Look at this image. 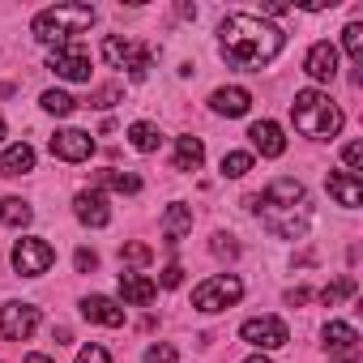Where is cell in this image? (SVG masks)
Segmentation results:
<instances>
[{"mask_svg":"<svg viewBox=\"0 0 363 363\" xmlns=\"http://www.w3.org/2000/svg\"><path fill=\"white\" fill-rule=\"evenodd\" d=\"M179 282H184V269H179V265H167L162 278H158V286H179Z\"/></svg>","mask_w":363,"mask_h":363,"instance_id":"obj_36","label":"cell"},{"mask_svg":"<svg viewBox=\"0 0 363 363\" xmlns=\"http://www.w3.org/2000/svg\"><path fill=\"white\" fill-rule=\"evenodd\" d=\"M175 359H179V350L167 346V342H154V346L145 350V363H175Z\"/></svg>","mask_w":363,"mask_h":363,"instance_id":"obj_32","label":"cell"},{"mask_svg":"<svg viewBox=\"0 0 363 363\" xmlns=\"http://www.w3.org/2000/svg\"><path fill=\"white\" fill-rule=\"evenodd\" d=\"M52 154H56L60 162H86V158L94 154V137H90L86 128H60V133L52 137Z\"/></svg>","mask_w":363,"mask_h":363,"instance_id":"obj_12","label":"cell"},{"mask_svg":"<svg viewBox=\"0 0 363 363\" xmlns=\"http://www.w3.org/2000/svg\"><path fill=\"white\" fill-rule=\"evenodd\" d=\"M103 60L111 65V69H128V77H145L150 73V65H154V52L145 48V43H133V39H124V35H111V39H103Z\"/></svg>","mask_w":363,"mask_h":363,"instance_id":"obj_5","label":"cell"},{"mask_svg":"<svg viewBox=\"0 0 363 363\" xmlns=\"http://www.w3.org/2000/svg\"><path fill=\"white\" fill-rule=\"evenodd\" d=\"M189 231H193V206H184V201L167 206V214H162V240L175 248V244L184 240Z\"/></svg>","mask_w":363,"mask_h":363,"instance_id":"obj_18","label":"cell"},{"mask_svg":"<svg viewBox=\"0 0 363 363\" xmlns=\"http://www.w3.org/2000/svg\"><path fill=\"white\" fill-rule=\"evenodd\" d=\"M90 26H94V9H90V5H56V9L35 13L30 35H35L39 43L65 48V43H73V35H82V30H90Z\"/></svg>","mask_w":363,"mask_h":363,"instance_id":"obj_4","label":"cell"},{"mask_svg":"<svg viewBox=\"0 0 363 363\" xmlns=\"http://www.w3.org/2000/svg\"><path fill=\"white\" fill-rule=\"evenodd\" d=\"M73 214H77V223H86V227H94V231L111 223V210H107L103 189H82V193L73 197Z\"/></svg>","mask_w":363,"mask_h":363,"instance_id":"obj_13","label":"cell"},{"mask_svg":"<svg viewBox=\"0 0 363 363\" xmlns=\"http://www.w3.org/2000/svg\"><path fill=\"white\" fill-rule=\"evenodd\" d=\"M82 316L94 320V325H107V329H120L124 325V308L111 295H86L82 299Z\"/></svg>","mask_w":363,"mask_h":363,"instance_id":"obj_16","label":"cell"},{"mask_svg":"<svg viewBox=\"0 0 363 363\" xmlns=\"http://www.w3.org/2000/svg\"><path fill=\"white\" fill-rule=\"evenodd\" d=\"M252 171V154L248 150H231V154H223V175L227 179H244Z\"/></svg>","mask_w":363,"mask_h":363,"instance_id":"obj_26","label":"cell"},{"mask_svg":"<svg viewBox=\"0 0 363 363\" xmlns=\"http://www.w3.org/2000/svg\"><path fill=\"white\" fill-rule=\"evenodd\" d=\"M354 286H359V282H354L350 274H342L337 282H329V286L320 291V303H325V308H337V303H342L346 295H354Z\"/></svg>","mask_w":363,"mask_h":363,"instance_id":"obj_27","label":"cell"},{"mask_svg":"<svg viewBox=\"0 0 363 363\" xmlns=\"http://www.w3.org/2000/svg\"><path fill=\"white\" fill-rule=\"evenodd\" d=\"M94 189H116V193H141V175L133 171H99Z\"/></svg>","mask_w":363,"mask_h":363,"instance_id":"obj_25","label":"cell"},{"mask_svg":"<svg viewBox=\"0 0 363 363\" xmlns=\"http://www.w3.org/2000/svg\"><path fill=\"white\" fill-rule=\"evenodd\" d=\"M286 9H291V5H278V0H274V5H265V9H261V13H269V18H282V13H286Z\"/></svg>","mask_w":363,"mask_h":363,"instance_id":"obj_38","label":"cell"},{"mask_svg":"<svg viewBox=\"0 0 363 363\" xmlns=\"http://www.w3.org/2000/svg\"><path fill=\"white\" fill-rule=\"evenodd\" d=\"M52 265H56V248H52L48 240L26 235V240L13 244V269H18L22 278H39V274H48Z\"/></svg>","mask_w":363,"mask_h":363,"instance_id":"obj_7","label":"cell"},{"mask_svg":"<svg viewBox=\"0 0 363 363\" xmlns=\"http://www.w3.org/2000/svg\"><path fill=\"white\" fill-rule=\"evenodd\" d=\"M248 137H252V150H261L265 158H282L286 154V137H282V128L274 120H257L248 128Z\"/></svg>","mask_w":363,"mask_h":363,"instance_id":"obj_17","label":"cell"},{"mask_svg":"<svg viewBox=\"0 0 363 363\" xmlns=\"http://www.w3.org/2000/svg\"><path fill=\"white\" fill-rule=\"evenodd\" d=\"M329 197L342 206V210H359L363 206V179L359 175H350V171H329Z\"/></svg>","mask_w":363,"mask_h":363,"instance_id":"obj_15","label":"cell"},{"mask_svg":"<svg viewBox=\"0 0 363 363\" xmlns=\"http://www.w3.org/2000/svg\"><path fill=\"white\" fill-rule=\"evenodd\" d=\"M48 69L65 82H90V52L82 43H65V48H52L48 56Z\"/></svg>","mask_w":363,"mask_h":363,"instance_id":"obj_9","label":"cell"},{"mask_svg":"<svg viewBox=\"0 0 363 363\" xmlns=\"http://www.w3.org/2000/svg\"><path fill=\"white\" fill-rule=\"evenodd\" d=\"M158 141H162V133H158L150 120H137V124L128 128V145H133L137 154H154V150H158Z\"/></svg>","mask_w":363,"mask_h":363,"instance_id":"obj_23","label":"cell"},{"mask_svg":"<svg viewBox=\"0 0 363 363\" xmlns=\"http://www.w3.org/2000/svg\"><path fill=\"white\" fill-rule=\"evenodd\" d=\"M342 158H346V167H350V175H359V167H363V141H350V145L342 150Z\"/></svg>","mask_w":363,"mask_h":363,"instance_id":"obj_33","label":"cell"},{"mask_svg":"<svg viewBox=\"0 0 363 363\" xmlns=\"http://www.w3.org/2000/svg\"><path fill=\"white\" fill-rule=\"evenodd\" d=\"M158 295V282L154 278H145V274H120V299L124 303H150Z\"/></svg>","mask_w":363,"mask_h":363,"instance_id":"obj_20","label":"cell"},{"mask_svg":"<svg viewBox=\"0 0 363 363\" xmlns=\"http://www.w3.org/2000/svg\"><path fill=\"white\" fill-rule=\"evenodd\" d=\"M244 363H269V359H265V354H252V359H244Z\"/></svg>","mask_w":363,"mask_h":363,"instance_id":"obj_40","label":"cell"},{"mask_svg":"<svg viewBox=\"0 0 363 363\" xmlns=\"http://www.w3.org/2000/svg\"><path fill=\"white\" fill-rule=\"evenodd\" d=\"M0 141H5V116H0Z\"/></svg>","mask_w":363,"mask_h":363,"instance_id":"obj_41","label":"cell"},{"mask_svg":"<svg viewBox=\"0 0 363 363\" xmlns=\"http://www.w3.org/2000/svg\"><path fill=\"white\" fill-rule=\"evenodd\" d=\"M325 350H329L333 363H359V333H354V325L329 320L325 325Z\"/></svg>","mask_w":363,"mask_h":363,"instance_id":"obj_11","label":"cell"},{"mask_svg":"<svg viewBox=\"0 0 363 363\" xmlns=\"http://www.w3.org/2000/svg\"><path fill=\"white\" fill-rule=\"evenodd\" d=\"M120 257H124L128 265H150V261H154V252H150L145 244H124V248H120Z\"/></svg>","mask_w":363,"mask_h":363,"instance_id":"obj_31","label":"cell"},{"mask_svg":"<svg viewBox=\"0 0 363 363\" xmlns=\"http://www.w3.org/2000/svg\"><path fill=\"white\" fill-rule=\"evenodd\" d=\"M26 363H52V359H48V354H39V350H35V354H26Z\"/></svg>","mask_w":363,"mask_h":363,"instance_id":"obj_39","label":"cell"},{"mask_svg":"<svg viewBox=\"0 0 363 363\" xmlns=\"http://www.w3.org/2000/svg\"><path fill=\"white\" fill-rule=\"evenodd\" d=\"M210 107H214L218 116H248L252 94H248L244 86H223V90H214V94H210Z\"/></svg>","mask_w":363,"mask_h":363,"instance_id":"obj_19","label":"cell"},{"mask_svg":"<svg viewBox=\"0 0 363 363\" xmlns=\"http://www.w3.org/2000/svg\"><path fill=\"white\" fill-rule=\"evenodd\" d=\"M77 363H111V354L103 346H82L77 350Z\"/></svg>","mask_w":363,"mask_h":363,"instance_id":"obj_34","label":"cell"},{"mask_svg":"<svg viewBox=\"0 0 363 363\" xmlns=\"http://www.w3.org/2000/svg\"><path fill=\"white\" fill-rule=\"evenodd\" d=\"M218 48L223 60L235 69H265L286 48V35L257 13H227L218 22Z\"/></svg>","mask_w":363,"mask_h":363,"instance_id":"obj_1","label":"cell"},{"mask_svg":"<svg viewBox=\"0 0 363 363\" xmlns=\"http://www.w3.org/2000/svg\"><path fill=\"white\" fill-rule=\"evenodd\" d=\"M240 299H244V282L235 274H214V278H206L193 291V308L197 312H223V308H235Z\"/></svg>","mask_w":363,"mask_h":363,"instance_id":"obj_6","label":"cell"},{"mask_svg":"<svg viewBox=\"0 0 363 363\" xmlns=\"http://www.w3.org/2000/svg\"><path fill=\"white\" fill-rule=\"evenodd\" d=\"M308 299H312L308 286H291V291H286V303H308Z\"/></svg>","mask_w":363,"mask_h":363,"instance_id":"obj_37","label":"cell"},{"mask_svg":"<svg viewBox=\"0 0 363 363\" xmlns=\"http://www.w3.org/2000/svg\"><path fill=\"white\" fill-rule=\"evenodd\" d=\"M73 265H77V274H90V269H99V257H94L90 248H77V257H73Z\"/></svg>","mask_w":363,"mask_h":363,"instance_id":"obj_35","label":"cell"},{"mask_svg":"<svg viewBox=\"0 0 363 363\" xmlns=\"http://www.w3.org/2000/svg\"><path fill=\"white\" fill-rule=\"evenodd\" d=\"M120 94H124L120 86H99V90L90 94V107H116V103H120Z\"/></svg>","mask_w":363,"mask_h":363,"instance_id":"obj_30","label":"cell"},{"mask_svg":"<svg viewBox=\"0 0 363 363\" xmlns=\"http://www.w3.org/2000/svg\"><path fill=\"white\" fill-rule=\"evenodd\" d=\"M26 171H35V150L26 141L0 150V175H26Z\"/></svg>","mask_w":363,"mask_h":363,"instance_id":"obj_22","label":"cell"},{"mask_svg":"<svg viewBox=\"0 0 363 363\" xmlns=\"http://www.w3.org/2000/svg\"><path fill=\"white\" fill-rule=\"evenodd\" d=\"M30 218H35L30 201H22V197H5V201H0V223H5V227H26Z\"/></svg>","mask_w":363,"mask_h":363,"instance_id":"obj_24","label":"cell"},{"mask_svg":"<svg viewBox=\"0 0 363 363\" xmlns=\"http://www.w3.org/2000/svg\"><path fill=\"white\" fill-rule=\"evenodd\" d=\"M291 120H295V128H299L303 137H316V141L337 137L342 124H346L342 107H337L325 90H299L295 103H291Z\"/></svg>","mask_w":363,"mask_h":363,"instance_id":"obj_3","label":"cell"},{"mask_svg":"<svg viewBox=\"0 0 363 363\" xmlns=\"http://www.w3.org/2000/svg\"><path fill=\"white\" fill-rule=\"evenodd\" d=\"M342 48H346V56H350L354 65H363V26H359V22H350V26L342 30Z\"/></svg>","mask_w":363,"mask_h":363,"instance_id":"obj_29","label":"cell"},{"mask_svg":"<svg viewBox=\"0 0 363 363\" xmlns=\"http://www.w3.org/2000/svg\"><path fill=\"white\" fill-rule=\"evenodd\" d=\"M303 73L312 77V82H333L337 77V48L333 43H312L308 48V56H303Z\"/></svg>","mask_w":363,"mask_h":363,"instance_id":"obj_14","label":"cell"},{"mask_svg":"<svg viewBox=\"0 0 363 363\" xmlns=\"http://www.w3.org/2000/svg\"><path fill=\"white\" fill-rule=\"evenodd\" d=\"M252 214H261V223L278 235V240H299L308 231V193L299 179H274V184L261 193V197H248L244 201Z\"/></svg>","mask_w":363,"mask_h":363,"instance_id":"obj_2","label":"cell"},{"mask_svg":"<svg viewBox=\"0 0 363 363\" xmlns=\"http://www.w3.org/2000/svg\"><path fill=\"white\" fill-rule=\"evenodd\" d=\"M201 162H206V141L201 137H179L175 141V158H171L175 171H201Z\"/></svg>","mask_w":363,"mask_h":363,"instance_id":"obj_21","label":"cell"},{"mask_svg":"<svg viewBox=\"0 0 363 363\" xmlns=\"http://www.w3.org/2000/svg\"><path fill=\"white\" fill-rule=\"evenodd\" d=\"M43 111H52V116H73V107H77V99L73 94H65V90H43Z\"/></svg>","mask_w":363,"mask_h":363,"instance_id":"obj_28","label":"cell"},{"mask_svg":"<svg viewBox=\"0 0 363 363\" xmlns=\"http://www.w3.org/2000/svg\"><path fill=\"white\" fill-rule=\"evenodd\" d=\"M240 337H244L248 346H257V350H278V346L291 342V329H286V320H278V316H252V320L240 325Z\"/></svg>","mask_w":363,"mask_h":363,"instance_id":"obj_8","label":"cell"},{"mask_svg":"<svg viewBox=\"0 0 363 363\" xmlns=\"http://www.w3.org/2000/svg\"><path fill=\"white\" fill-rule=\"evenodd\" d=\"M39 329V308L35 303H5L0 308V337H9V342H26L30 333Z\"/></svg>","mask_w":363,"mask_h":363,"instance_id":"obj_10","label":"cell"}]
</instances>
